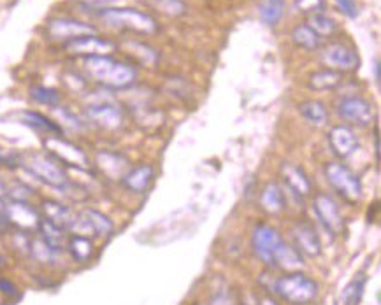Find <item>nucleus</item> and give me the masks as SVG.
Returning a JSON list of instances; mask_svg holds the SVG:
<instances>
[{"mask_svg":"<svg viewBox=\"0 0 381 305\" xmlns=\"http://www.w3.org/2000/svg\"><path fill=\"white\" fill-rule=\"evenodd\" d=\"M9 219H7V204L0 197V232H6L9 228Z\"/></svg>","mask_w":381,"mask_h":305,"instance_id":"nucleus-42","label":"nucleus"},{"mask_svg":"<svg viewBox=\"0 0 381 305\" xmlns=\"http://www.w3.org/2000/svg\"><path fill=\"white\" fill-rule=\"evenodd\" d=\"M281 177H283V183L287 184L288 190L297 195V197H308L311 193V181H309L308 174L299 165L285 163L281 167Z\"/></svg>","mask_w":381,"mask_h":305,"instance_id":"nucleus-18","label":"nucleus"},{"mask_svg":"<svg viewBox=\"0 0 381 305\" xmlns=\"http://www.w3.org/2000/svg\"><path fill=\"white\" fill-rule=\"evenodd\" d=\"M92 34H95V28L92 25L77 20H69V18H55L48 23L49 39L56 42H65L67 44L74 39Z\"/></svg>","mask_w":381,"mask_h":305,"instance_id":"nucleus-11","label":"nucleus"},{"mask_svg":"<svg viewBox=\"0 0 381 305\" xmlns=\"http://www.w3.org/2000/svg\"><path fill=\"white\" fill-rule=\"evenodd\" d=\"M292 237L295 240V249L299 251L301 254L309 258L320 257L322 253V242H320L318 233L315 232V228H311L306 223H297L292 230Z\"/></svg>","mask_w":381,"mask_h":305,"instance_id":"nucleus-15","label":"nucleus"},{"mask_svg":"<svg viewBox=\"0 0 381 305\" xmlns=\"http://www.w3.org/2000/svg\"><path fill=\"white\" fill-rule=\"evenodd\" d=\"M292 39L295 44L306 49H316L320 46V37L311 30L309 25H297L292 32Z\"/></svg>","mask_w":381,"mask_h":305,"instance_id":"nucleus-33","label":"nucleus"},{"mask_svg":"<svg viewBox=\"0 0 381 305\" xmlns=\"http://www.w3.org/2000/svg\"><path fill=\"white\" fill-rule=\"evenodd\" d=\"M6 195L13 202H30L34 190L25 183H14L13 186H7Z\"/></svg>","mask_w":381,"mask_h":305,"instance_id":"nucleus-37","label":"nucleus"},{"mask_svg":"<svg viewBox=\"0 0 381 305\" xmlns=\"http://www.w3.org/2000/svg\"><path fill=\"white\" fill-rule=\"evenodd\" d=\"M299 112H301L306 122L313 123V125H323L329 119V111H327V108L320 100L302 102L299 105Z\"/></svg>","mask_w":381,"mask_h":305,"instance_id":"nucleus-29","label":"nucleus"},{"mask_svg":"<svg viewBox=\"0 0 381 305\" xmlns=\"http://www.w3.org/2000/svg\"><path fill=\"white\" fill-rule=\"evenodd\" d=\"M274 292L285 302L292 305H306L311 304L318 297V285L301 272H290L274 281Z\"/></svg>","mask_w":381,"mask_h":305,"instance_id":"nucleus-3","label":"nucleus"},{"mask_svg":"<svg viewBox=\"0 0 381 305\" xmlns=\"http://www.w3.org/2000/svg\"><path fill=\"white\" fill-rule=\"evenodd\" d=\"M211 305H234L232 302H230V299L229 297H225V295H220V297H216L215 300H213V304Z\"/></svg>","mask_w":381,"mask_h":305,"instance_id":"nucleus-43","label":"nucleus"},{"mask_svg":"<svg viewBox=\"0 0 381 305\" xmlns=\"http://www.w3.org/2000/svg\"><path fill=\"white\" fill-rule=\"evenodd\" d=\"M325 177L337 195L346 202H357L362 197V183L346 165L343 163H327Z\"/></svg>","mask_w":381,"mask_h":305,"instance_id":"nucleus-6","label":"nucleus"},{"mask_svg":"<svg viewBox=\"0 0 381 305\" xmlns=\"http://www.w3.org/2000/svg\"><path fill=\"white\" fill-rule=\"evenodd\" d=\"M341 83H343V76L332 69L320 70V72L311 74V77H309V88L315 91L336 90L337 86H341Z\"/></svg>","mask_w":381,"mask_h":305,"instance_id":"nucleus-27","label":"nucleus"},{"mask_svg":"<svg viewBox=\"0 0 381 305\" xmlns=\"http://www.w3.org/2000/svg\"><path fill=\"white\" fill-rule=\"evenodd\" d=\"M325 7V0H295V9L302 14L322 13Z\"/></svg>","mask_w":381,"mask_h":305,"instance_id":"nucleus-38","label":"nucleus"},{"mask_svg":"<svg viewBox=\"0 0 381 305\" xmlns=\"http://www.w3.org/2000/svg\"><path fill=\"white\" fill-rule=\"evenodd\" d=\"M37 233H39V237H41V239L44 240V242L48 244L49 247H53V249L58 251V253H63V251H65L67 239H69V235H67L65 230L60 228V226H56L55 223L48 221V219H44V218H41Z\"/></svg>","mask_w":381,"mask_h":305,"instance_id":"nucleus-23","label":"nucleus"},{"mask_svg":"<svg viewBox=\"0 0 381 305\" xmlns=\"http://www.w3.org/2000/svg\"><path fill=\"white\" fill-rule=\"evenodd\" d=\"M21 167H25L37 181L51 188H56V190H62L69 183L65 167L60 165L48 152H34V155L23 156Z\"/></svg>","mask_w":381,"mask_h":305,"instance_id":"nucleus-4","label":"nucleus"},{"mask_svg":"<svg viewBox=\"0 0 381 305\" xmlns=\"http://www.w3.org/2000/svg\"><path fill=\"white\" fill-rule=\"evenodd\" d=\"M97 167L109 179H122L128 170V162L118 152L101 151L97 155Z\"/></svg>","mask_w":381,"mask_h":305,"instance_id":"nucleus-21","label":"nucleus"},{"mask_svg":"<svg viewBox=\"0 0 381 305\" xmlns=\"http://www.w3.org/2000/svg\"><path fill=\"white\" fill-rule=\"evenodd\" d=\"M97 14L111 27L123 28L135 34L151 35L158 30L155 18L130 7H104V9H97Z\"/></svg>","mask_w":381,"mask_h":305,"instance_id":"nucleus-2","label":"nucleus"},{"mask_svg":"<svg viewBox=\"0 0 381 305\" xmlns=\"http://www.w3.org/2000/svg\"><path fill=\"white\" fill-rule=\"evenodd\" d=\"M366 288V278L362 274L355 275L354 281L350 285H346V288L341 293V302L343 305H358L362 300V295H364Z\"/></svg>","mask_w":381,"mask_h":305,"instance_id":"nucleus-32","label":"nucleus"},{"mask_svg":"<svg viewBox=\"0 0 381 305\" xmlns=\"http://www.w3.org/2000/svg\"><path fill=\"white\" fill-rule=\"evenodd\" d=\"M146 2L167 16H181L185 13V4L181 0H146Z\"/></svg>","mask_w":381,"mask_h":305,"instance_id":"nucleus-35","label":"nucleus"},{"mask_svg":"<svg viewBox=\"0 0 381 305\" xmlns=\"http://www.w3.org/2000/svg\"><path fill=\"white\" fill-rule=\"evenodd\" d=\"M56 115L60 116V122H56L58 123L60 126H62V130H63V126H65V129H69L70 132H83L85 130V123L81 122L80 118H77L76 115H73V112L69 111V109H56Z\"/></svg>","mask_w":381,"mask_h":305,"instance_id":"nucleus-36","label":"nucleus"},{"mask_svg":"<svg viewBox=\"0 0 381 305\" xmlns=\"http://www.w3.org/2000/svg\"><path fill=\"white\" fill-rule=\"evenodd\" d=\"M313 209H315V214L318 218V221L325 226L327 232H330L332 235H339L344 230V219L341 214V209L337 205V202L332 197L325 193L316 195L315 200H313Z\"/></svg>","mask_w":381,"mask_h":305,"instance_id":"nucleus-8","label":"nucleus"},{"mask_svg":"<svg viewBox=\"0 0 381 305\" xmlns=\"http://www.w3.org/2000/svg\"><path fill=\"white\" fill-rule=\"evenodd\" d=\"M85 115L90 119V123H94L95 126L102 130H118L123 125V112L122 109L116 104L109 100H101V102H92L90 105H87L85 109Z\"/></svg>","mask_w":381,"mask_h":305,"instance_id":"nucleus-7","label":"nucleus"},{"mask_svg":"<svg viewBox=\"0 0 381 305\" xmlns=\"http://www.w3.org/2000/svg\"><path fill=\"white\" fill-rule=\"evenodd\" d=\"M153 177H155V170L151 165H139L134 169H128L125 176L120 179V183L132 193H144L151 186Z\"/></svg>","mask_w":381,"mask_h":305,"instance_id":"nucleus-19","label":"nucleus"},{"mask_svg":"<svg viewBox=\"0 0 381 305\" xmlns=\"http://www.w3.org/2000/svg\"><path fill=\"white\" fill-rule=\"evenodd\" d=\"M2 265H4V257H2V254H0V267H2Z\"/></svg>","mask_w":381,"mask_h":305,"instance_id":"nucleus-47","label":"nucleus"},{"mask_svg":"<svg viewBox=\"0 0 381 305\" xmlns=\"http://www.w3.org/2000/svg\"><path fill=\"white\" fill-rule=\"evenodd\" d=\"M39 212H41L42 218L55 223L56 226L63 228L65 232H73L74 223H76L77 218V212H74L73 209L56 200H42Z\"/></svg>","mask_w":381,"mask_h":305,"instance_id":"nucleus-14","label":"nucleus"},{"mask_svg":"<svg viewBox=\"0 0 381 305\" xmlns=\"http://www.w3.org/2000/svg\"><path fill=\"white\" fill-rule=\"evenodd\" d=\"M30 97L32 100H35L37 104L48 105V108H56V105L60 104V100H62L58 90L42 86V84H34V86H30Z\"/></svg>","mask_w":381,"mask_h":305,"instance_id":"nucleus-31","label":"nucleus"},{"mask_svg":"<svg viewBox=\"0 0 381 305\" xmlns=\"http://www.w3.org/2000/svg\"><path fill=\"white\" fill-rule=\"evenodd\" d=\"M0 293L4 297H9V299H20V290L7 278H0Z\"/></svg>","mask_w":381,"mask_h":305,"instance_id":"nucleus-41","label":"nucleus"},{"mask_svg":"<svg viewBox=\"0 0 381 305\" xmlns=\"http://www.w3.org/2000/svg\"><path fill=\"white\" fill-rule=\"evenodd\" d=\"M83 218L87 219L88 226H90L92 237H99V239H108L115 232V223L104 212L97 211V209H85Z\"/></svg>","mask_w":381,"mask_h":305,"instance_id":"nucleus-22","label":"nucleus"},{"mask_svg":"<svg viewBox=\"0 0 381 305\" xmlns=\"http://www.w3.org/2000/svg\"><path fill=\"white\" fill-rule=\"evenodd\" d=\"M20 118L25 125L37 130V132L46 134V136H62V132H63L62 126H60L58 123L53 122V119L48 118V116L41 115V112L23 111L20 115Z\"/></svg>","mask_w":381,"mask_h":305,"instance_id":"nucleus-25","label":"nucleus"},{"mask_svg":"<svg viewBox=\"0 0 381 305\" xmlns=\"http://www.w3.org/2000/svg\"><path fill=\"white\" fill-rule=\"evenodd\" d=\"M281 242L283 240H281L280 232L273 226L256 225L251 233V246H254L255 254L266 265H274V253Z\"/></svg>","mask_w":381,"mask_h":305,"instance_id":"nucleus-9","label":"nucleus"},{"mask_svg":"<svg viewBox=\"0 0 381 305\" xmlns=\"http://www.w3.org/2000/svg\"><path fill=\"white\" fill-rule=\"evenodd\" d=\"M274 265L285 268L288 272H299L304 267V258L299 253L295 247H292L290 244L281 242L277 246L276 253H274Z\"/></svg>","mask_w":381,"mask_h":305,"instance_id":"nucleus-26","label":"nucleus"},{"mask_svg":"<svg viewBox=\"0 0 381 305\" xmlns=\"http://www.w3.org/2000/svg\"><path fill=\"white\" fill-rule=\"evenodd\" d=\"M322 62L332 70H355L358 67V55L348 46L332 44L323 51Z\"/></svg>","mask_w":381,"mask_h":305,"instance_id":"nucleus-13","label":"nucleus"},{"mask_svg":"<svg viewBox=\"0 0 381 305\" xmlns=\"http://www.w3.org/2000/svg\"><path fill=\"white\" fill-rule=\"evenodd\" d=\"M85 70L99 84L113 90H125L137 79V72L132 65L113 60L108 55L85 56Z\"/></svg>","mask_w":381,"mask_h":305,"instance_id":"nucleus-1","label":"nucleus"},{"mask_svg":"<svg viewBox=\"0 0 381 305\" xmlns=\"http://www.w3.org/2000/svg\"><path fill=\"white\" fill-rule=\"evenodd\" d=\"M65 251L70 254L76 264H88L92 258L95 257V244L92 237L80 235V233H73L67 239Z\"/></svg>","mask_w":381,"mask_h":305,"instance_id":"nucleus-20","label":"nucleus"},{"mask_svg":"<svg viewBox=\"0 0 381 305\" xmlns=\"http://www.w3.org/2000/svg\"><path fill=\"white\" fill-rule=\"evenodd\" d=\"M67 49L77 55L85 56H99V55H108L109 51L115 49V44L106 39L97 37L95 34L92 35H83V37H77L74 41L67 42Z\"/></svg>","mask_w":381,"mask_h":305,"instance_id":"nucleus-17","label":"nucleus"},{"mask_svg":"<svg viewBox=\"0 0 381 305\" xmlns=\"http://www.w3.org/2000/svg\"><path fill=\"white\" fill-rule=\"evenodd\" d=\"M41 212L30 205V202H13L7 204V219L9 225L14 226L20 232H37L39 223H41Z\"/></svg>","mask_w":381,"mask_h":305,"instance_id":"nucleus-10","label":"nucleus"},{"mask_svg":"<svg viewBox=\"0 0 381 305\" xmlns=\"http://www.w3.org/2000/svg\"><path fill=\"white\" fill-rule=\"evenodd\" d=\"M258 305H280V304H277L274 299H269V297H266V299L260 300Z\"/></svg>","mask_w":381,"mask_h":305,"instance_id":"nucleus-44","label":"nucleus"},{"mask_svg":"<svg viewBox=\"0 0 381 305\" xmlns=\"http://www.w3.org/2000/svg\"><path fill=\"white\" fill-rule=\"evenodd\" d=\"M260 205L263 207V211L269 212V214L276 216L281 214L287 207V198H285L283 190L277 186L276 183L266 184V188L260 193Z\"/></svg>","mask_w":381,"mask_h":305,"instance_id":"nucleus-24","label":"nucleus"},{"mask_svg":"<svg viewBox=\"0 0 381 305\" xmlns=\"http://www.w3.org/2000/svg\"><path fill=\"white\" fill-rule=\"evenodd\" d=\"M375 74H376V81L380 83V60H376L375 62Z\"/></svg>","mask_w":381,"mask_h":305,"instance_id":"nucleus-46","label":"nucleus"},{"mask_svg":"<svg viewBox=\"0 0 381 305\" xmlns=\"http://www.w3.org/2000/svg\"><path fill=\"white\" fill-rule=\"evenodd\" d=\"M6 190H7V184L4 183V179H2V176H0V197H6Z\"/></svg>","mask_w":381,"mask_h":305,"instance_id":"nucleus-45","label":"nucleus"},{"mask_svg":"<svg viewBox=\"0 0 381 305\" xmlns=\"http://www.w3.org/2000/svg\"><path fill=\"white\" fill-rule=\"evenodd\" d=\"M337 115L358 126H369L375 122V109L361 97H346L337 104Z\"/></svg>","mask_w":381,"mask_h":305,"instance_id":"nucleus-12","label":"nucleus"},{"mask_svg":"<svg viewBox=\"0 0 381 305\" xmlns=\"http://www.w3.org/2000/svg\"><path fill=\"white\" fill-rule=\"evenodd\" d=\"M58 251H55L53 247H49L41 237H32L30 242V253L28 257L34 258L37 264L41 265H53L56 260H58Z\"/></svg>","mask_w":381,"mask_h":305,"instance_id":"nucleus-28","label":"nucleus"},{"mask_svg":"<svg viewBox=\"0 0 381 305\" xmlns=\"http://www.w3.org/2000/svg\"><path fill=\"white\" fill-rule=\"evenodd\" d=\"M258 13L263 23L273 25L274 27V25L283 18V13H285L283 0H260Z\"/></svg>","mask_w":381,"mask_h":305,"instance_id":"nucleus-30","label":"nucleus"},{"mask_svg":"<svg viewBox=\"0 0 381 305\" xmlns=\"http://www.w3.org/2000/svg\"><path fill=\"white\" fill-rule=\"evenodd\" d=\"M44 148L46 152L65 169L69 167V169L87 170L90 165L87 152L70 141L63 139L62 136H48V139L44 141Z\"/></svg>","mask_w":381,"mask_h":305,"instance_id":"nucleus-5","label":"nucleus"},{"mask_svg":"<svg viewBox=\"0 0 381 305\" xmlns=\"http://www.w3.org/2000/svg\"><path fill=\"white\" fill-rule=\"evenodd\" d=\"M337 9L348 18H357L358 16V7L355 4V0H334Z\"/></svg>","mask_w":381,"mask_h":305,"instance_id":"nucleus-40","label":"nucleus"},{"mask_svg":"<svg viewBox=\"0 0 381 305\" xmlns=\"http://www.w3.org/2000/svg\"><path fill=\"white\" fill-rule=\"evenodd\" d=\"M309 27L316 35H332L336 32V23L332 18H329L323 13H316L309 16Z\"/></svg>","mask_w":381,"mask_h":305,"instance_id":"nucleus-34","label":"nucleus"},{"mask_svg":"<svg viewBox=\"0 0 381 305\" xmlns=\"http://www.w3.org/2000/svg\"><path fill=\"white\" fill-rule=\"evenodd\" d=\"M329 144L339 158H348V156L354 155L355 150L358 148V139L350 126L337 125L334 126V129H330Z\"/></svg>","mask_w":381,"mask_h":305,"instance_id":"nucleus-16","label":"nucleus"},{"mask_svg":"<svg viewBox=\"0 0 381 305\" xmlns=\"http://www.w3.org/2000/svg\"><path fill=\"white\" fill-rule=\"evenodd\" d=\"M21 158L23 156L16 151H7L0 148V165H6L9 169H16V167L21 165Z\"/></svg>","mask_w":381,"mask_h":305,"instance_id":"nucleus-39","label":"nucleus"}]
</instances>
